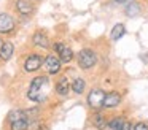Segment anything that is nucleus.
<instances>
[{"mask_svg":"<svg viewBox=\"0 0 148 130\" xmlns=\"http://www.w3.org/2000/svg\"><path fill=\"white\" fill-rule=\"evenodd\" d=\"M103 98H105V92L102 89H92L88 95V103H89V106L97 110V108L103 106Z\"/></svg>","mask_w":148,"mask_h":130,"instance_id":"obj_8","label":"nucleus"},{"mask_svg":"<svg viewBox=\"0 0 148 130\" xmlns=\"http://www.w3.org/2000/svg\"><path fill=\"white\" fill-rule=\"evenodd\" d=\"M121 101V95L118 92H110V94H105V98H103V106L105 108H113Z\"/></svg>","mask_w":148,"mask_h":130,"instance_id":"obj_12","label":"nucleus"},{"mask_svg":"<svg viewBox=\"0 0 148 130\" xmlns=\"http://www.w3.org/2000/svg\"><path fill=\"white\" fill-rule=\"evenodd\" d=\"M2 44H3V40H2V38H0V49H2Z\"/></svg>","mask_w":148,"mask_h":130,"instance_id":"obj_23","label":"nucleus"},{"mask_svg":"<svg viewBox=\"0 0 148 130\" xmlns=\"http://www.w3.org/2000/svg\"><path fill=\"white\" fill-rule=\"evenodd\" d=\"M123 35H126V25L121 24V22H118L116 25H113L112 32H110V37H112L113 41L119 40V38H123Z\"/></svg>","mask_w":148,"mask_h":130,"instance_id":"obj_13","label":"nucleus"},{"mask_svg":"<svg viewBox=\"0 0 148 130\" xmlns=\"http://www.w3.org/2000/svg\"><path fill=\"white\" fill-rule=\"evenodd\" d=\"M77 62H78V65H80L83 70H88V68H91V67L96 65L97 56L91 49L84 48V49H81L80 52H78V60H77Z\"/></svg>","mask_w":148,"mask_h":130,"instance_id":"obj_4","label":"nucleus"},{"mask_svg":"<svg viewBox=\"0 0 148 130\" xmlns=\"http://www.w3.org/2000/svg\"><path fill=\"white\" fill-rule=\"evenodd\" d=\"M34 2H40V0H34Z\"/></svg>","mask_w":148,"mask_h":130,"instance_id":"obj_24","label":"nucleus"},{"mask_svg":"<svg viewBox=\"0 0 148 130\" xmlns=\"http://www.w3.org/2000/svg\"><path fill=\"white\" fill-rule=\"evenodd\" d=\"M92 124L96 125V129H99V130H103L107 127V120H105V117L102 116V114H94V117H92Z\"/></svg>","mask_w":148,"mask_h":130,"instance_id":"obj_15","label":"nucleus"},{"mask_svg":"<svg viewBox=\"0 0 148 130\" xmlns=\"http://www.w3.org/2000/svg\"><path fill=\"white\" fill-rule=\"evenodd\" d=\"M40 125H42L40 122H37V120H32V122L27 124V130H40Z\"/></svg>","mask_w":148,"mask_h":130,"instance_id":"obj_19","label":"nucleus"},{"mask_svg":"<svg viewBox=\"0 0 148 130\" xmlns=\"http://www.w3.org/2000/svg\"><path fill=\"white\" fill-rule=\"evenodd\" d=\"M32 43L35 44L37 48H42V49H49L51 48V41H49V37L45 33V32L38 30L32 35Z\"/></svg>","mask_w":148,"mask_h":130,"instance_id":"obj_10","label":"nucleus"},{"mask_svg":"<svg viewBox=\"0 0 148 130\" xmlns=\"http://www.w3.org/2000/svg\"><path fill=\"white\" fill-rule=\"evenodd\" d=\"M14 11L23 18H29L35 13L34 0H14Z\"/></svg>","mask_w":148,"mask_h":130,"instance_id":"obj_5","label":"nucleus"},{"mask_svg":"<svg viewBox=\"0 0 148 130\" xmlns=\"http://www.w3.org/2000/svg\"><path fill=\"white\" fill-rule=\"evenodd\" d=\"M18 21L10 13H0V35H10L16 30Z\"/></svg>","mask_w":148,"mask_h":130,"instance_id":"obj_3","label":"nucleus"},{"mask_svg":"<svg viewBox=\"0 0 148 130\" xmlns=\"http://www.w3.org/2000/svg\"><path fill=\"white\" fill-rule=\"evenodd\" d=\"M123 122H124L123 117H116V119L110 120V122H108L110 130H119V129H121V125H123Z\"/></svg>","mask_w":148,"mask_h":130,"instance_id":"obj_18","label":"nucleus"},{"mask_svg":"<svg viewBox=\"0 0 148 130\" xmlns=\"http://www.w3.org/2000/svg\"><path fill=\"white\" fill-rule=\"evenodd\" d=\"M56 92L59 95H67L69 92V81L67 78H61L58 82H56Z\"/></svg>","mask_w":148,"mask_h":130,"instance_id":"obj_14","label":"nucleus"},{"mask_svg":"<svg viewBox=\"0 0 148 130\" xmlns=\"http://www.w3.org/2000/svg\"><path fill=\"white\" fill-rule=\"evenodd\" d=\"M53 48H54V51L58 52V57L64 63L72 62V59H73V52H72V49L65 43H54V44H53Z\"/></svg>","mask_w":148,"mask_h":130,"instance_id":"obj_6","label":"nucleus"},{"mask_svg":"<svg viewBox=\"0 0 148 130\" xmlns=\"http://www.w3.org/2000/svg\"><path fill=\"white\" fill-rule=\"evenodd\" d=\"M43 60H45V57L40 54H30L24 62V70L26 71H37L43 65Z\"/></svg>","mask_w":148,"mask_h":130,"instance_id":"obj_7","label":"nucleus"},{"mask_svg":"<svg viewBox=\"0 0 148 130\" xmlns=\"http://www.w3.org/2000/svg\"><path fill=\"white\" fill-rule=\"evenodd\" d=\"M13 52H14V44L11 43V41H3L2 49H0V60H3V62L10 60L11 56H13Z\"/></svg>","mask_w":148,"mask_h":130,"instance_id":"obj_11","label":"nucleus"},{"mask_svg":"<svg viewBox=\"0 0 148 130\" xmlns=\"http://www.w3.org/2000/svg\"><path fill=\"white\" fill-rule=\"evenodd\" d=\"M8 124H10L11 130H26L27 124H29V117H27L26 111L14 110L8 116Z\"/></svg>","mask_w":148,"mask_h":130,"instance_id":"obj_2","label":"nucleus"},{"mask_svg":"<svg viewBox=\"0 0 148 130\" xmlns=\"http://www.w3.org/2000/svg\"><path fill=\"white\" fill-rule=\"evenodd\" d=\"M119 130H132V125H131V122H123V125H121V129Z\"/></svg>","mask_w":148,"mask_h":130,"instance_id":"obj_21","label":"nucleus"},{"mask_svg":"<svg viewBox=\"0 0 148 130\" xmlns=\"http://www.w3.org/2000/svg\"><path fill=\"white\" fill-rule=\"evenodd\" d=\"M43 63H45V68L49 75H56V73H59V70H61V59H59L58 56L49 54V56L45 57Z\"/></svg>","mask_w":148,"mask_h":130,"instance_id":"obj_9","label":"nucleus"},{"mask_svg":"<svg viewBox=\"0 0 148 130\" xmlns=\"http://www.w3.org/2000/svg\"><path fill=\"white\" fill-rule=\"evenodd\" d=\"M115 2H118V3H124V2H127V0H115Z\"/></svg>","mask_w":148,"mask_h":130,"instance_id":"obj_22","label":"nucleus"},{"mask_svg":"<svg viewBox=\"0 0 148 130\" xmlns=\"http://www.w3.org/2000/svg\"><path fill=\"white\" fill-rule=\"evenodd\" d=\"M84 86H86V82L83 81V79H75L73 81V84H72V89H73V92L75 94H83L84 92Z\"/></svg>","mask_w":148,"mask_h":130,"instance_id":"obj_17","label":"nucleus"},{"mask_svg":"<svg viewBox=\"0 0 148 130\" xmlns=\"http://www.w3.org/2000/svg\"><path fill=\"white\" fill-rule=\"evenodd\" d=\"M138 13H140V6H138V3H129V5L126 6V14L131 16V18L137 16Z\"/></svg>","mask_w":148,"mask_h":130,"instance_id":"obj_16","label":"nucleus"},{"mask_svg":"<svg viewBox=\"0 0 148 130\" xmlns=\"http://www.w3.org/2000/svg\"><path fill=\"white\" fill-rule=\"evenodd\" d=\"M134 130H148V125H145V124H142V122H138V124H135V127H134Z\"/></svg>","mask_w":148,"mask_h":130,"instance_id":"obj_20","label":"nucleus"},{"mask_svg":"<svg viewBox=\"0 0 148 130\" xmlns=\"http://www.w3.org/2000/svg\"><path fill=\"white\" fill-rule=\"evenodd\" d=\"M49 94V79L46 76H37L35 79H32L27 91V97L32 101H43L48 98Z\"/></svg>","mask_w":148,"mask_h":130,"instance_id":"obj_1","label":"nucleus"}]
</instances>
